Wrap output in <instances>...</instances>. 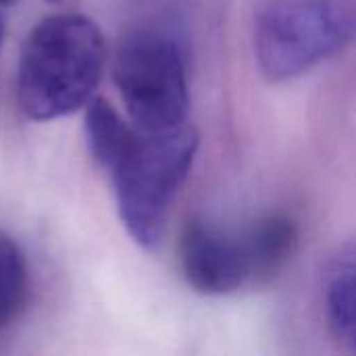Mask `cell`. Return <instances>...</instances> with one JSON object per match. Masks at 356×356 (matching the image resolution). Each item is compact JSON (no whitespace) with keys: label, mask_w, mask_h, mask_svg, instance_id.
Segmentation results:
<instances>
[{"label":"cell","mask_w":356,"mask_h":356,"mask_svg":"<svg viewBox=\"0 0 356 356\" xmlns=\"http://www.w3.org/2000/svg\"><path fill=\"white\" fill-rule=\"evenodd\" d=\"M104 40L83 15H54L27 35L17 79L21 111L33 121L71 115L94 98L104 69Z\"/></svg>","instance_id":"1"},{"label":"cell","mask_w":356,"mask_h":356,"mask_svg":"<svg viewBox=\"0 0 356 356\" xmlns=\"http://www.w3.org/2000/svg\"><path fill=\"white\" fill-rule=\"evenodd\" d=\"M196 146L198 138L188 125L156 134L136 127L113 165L119 217L140 246L154 248L163 240L171 202L192 167Z\"/></svg>","instance_id":"2"},{"label":"cell","mask_w":356,"mask_h":356,"mask_svg":"<svg viewBox=\"0 0 356 356\" xmlns=\"http://www.w3.org/2000/svg\"><path fill=\"white\" fill-rule=\"evenodd\" d=\"M356 35L350 0H269L257 23V56L273 81L296 77Z\"/></svg>","instance_id":"3"},{"label":"cell","mask_w":356,"mask_h":356,"mask_svg":"<svg viewBox=\"0 0 356 356\" xmlns=\"http://www.w3.org/2000/svg\"><path fill=\"white\" fill-rule=\"evenodd\" d=\"M115 83L140 131L156 134L184 125L186 67L171 38L156 31L129 33L115 56Z\"/></svg>","instance_id":"4"},{"label":"cell","mask_w":356,"mask_h":356,"mask_svg":"<svg viewBox=\"0 0 356 356\" xmlns=\"http://www.w3.org/2000/svg\"><path fill=\"white\" fill-rule=\"evenodd\" d=\"M179 254L188 284L200 294H229L252 282L244 234L229 236L209 223L192 221L184 229Z\"/></svg>","instance_id":"5"},{"label":"cell","mask_w":356,"mask_h":356,"mask_svg":"<svg viewBox=\"0 0 356 356\" xmlns=\"http://www.w3.org/2000/svg\"><path fill=\"white\" fill-rule=\"evenodd\" d=\"M246 248L252 265V282L273 277L294 254L298 229L286 215L259 219L246 234Z\"/></svg>","instance_id":"6"},{"label":"cell","mask_w":356,"mask_h":356,"mask_svg":"<svg viewBox=\"0 0 356 356\" xmlns=\"http://www.w3.org/2000/svg\"><path fill=\"white\" fill-rule=\"evenodd\" d=\"M86 106V136L90 150L102 167L113 169L129 146L136 129H129L104 98H92Z\"/></svg>","instance_id":"7"},{"label":"cell","mask_w":356,"mask_h":356,"mask_svg":"<svg viewBox=\"0 0 356 356\" xmlns=\"http://www.w3.org/2000/svg\"><path fill=\"white\" fill-rule=\"evenodd\" d=\"M325 302L332 334L340 344L356 353V254L336 267Z\"/></svg>","instance_id":"8"},{"label":"cell","mask_w":356,"mask_h":356,"mask_svg":"<svg viewBox=\"0 0 356 356\" xmlns=\"http://www.w3.org/2000/svg\"><path fill=\"white\" fill-rule=\"evenodd\" d=\"M25 261L17 244L0 229V327L6 325L25 300Z\"/></svg>","instance_id":"9"},{"label":"cell","mask_w":356,"mask_h":356,"mask_svg":"<svg viewBox=\"0 0 356 356\" xmlns=\"http://www.w3.org/2000/svg\"><path fill=\"white\" fill-rule=\"evenodd\" d=\"M2 33H4V19L0 17V42H2Z\"/></svg>","instance_id":"10"},{"label":"cell","mask_w":356,"mask_h":356,"mask_svg":"<svg viewBox=\"0 0 356 356\" xmlns=\"http://www.w3.org/2000/svg\"><path fill=\"white\" fill-rule=\"evenodd\" d=\"M10 2H15V0H0V6H6V4H10Z\"/></svg>","instance_id":"11"}]
</instances>
